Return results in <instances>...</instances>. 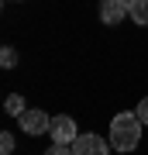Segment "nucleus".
<instances>
[{"instance_id":"obj_8","label":"nucleus","mask_w":148,"mask_h":155,"mask_svg":"<svg viewBox=\"0 0 148 155\" xmlns=\"http://www.w3.org/2000/svg\"><path fill=\"white\" fill-rule=\"evenodd\" d=\"M0 66H4V69H14L17 66V52L11 48V45H4V52H0Z\"/></svg>"},{"instance_id":"obj_7","label":"nucleus","mask_w":148,"mask_h":155,"mask_svg":"<svg viewBox=\"0 0 148 155\" xmlns=\"http://www.w3.org/2000/svg\"><path fill=\"white\" fill-rule=\"evenodd\" d=\"M131 21L148 28V0H131Z\"/></svg>"},{"instance_id":"obj_10","label":"nucleus","mask_w":148,"mask_h":155,"mask_svg":"<svg viewBox=\"0 0 148 155\" xmlns=\"http://www.w3.org/2000/svg\"><path fill=\"white\" fill-rule=\"evenodd\" d=\"M134 117H138V121H141V124H148V97L141 100V104H138V110H134Z\"/></svg>"},{"instance_id":"obj_9","label":"nucleus","mask_w":148,"mask_h":155,"mask_svg":"<svg viewBox=\"0 0 148 155\" xmlns=\"http://www.w3.org/2000/svg\"><path fill=\"white\" fill-rule=\"evenodd\" d=\"M14 145H17V141H14V134H11V131L0 134V155H11V152H14Z\"/></svg>"},{"instance_id":"obj_4","label":"nucleus","mask_w":148,"mask_h":155,"mask_svg":"<svg viewBox=\"0 0 148 155\" xmlns=\"http://www.w3.org/2000/svg\"><path fill=\"white\" fill-rule=\"evenodd\" d=\"M124 17H131V4H124V0H104L100 4V21L104 24H121Z\"/></svg>"},{"instance_id":"obj_11","label":"nucleus","mask_w":148,"mask_h":155,"mask_svg":"<svg viewBox=\"0 0 148 155\" xmlns=\"http://www.w3.org/2000/svg\"><path fill=\"white\" fill-rule=\"evenodd\" d=\"M45 155H72V148H69V145H48Z\"/></svg>"},{"instance_id":"obj_3","label":"nucleus","mask_w":148,"mask_h":155,"mask_svg":"<svg viewBox=\"0 0 148 155\" xmlns=\"http://www.w3.org/2000/svg\"><path fill=\"white\" fill-rule=\"evenodd\" d=\"M72 155H110V141H104L100 134H79Z\"/></svg>"},{"instance_id":"obj_5","label":"nucleus","mask_w":148,"mask_h":155,"mask_svg":"<svg viewBox=\"0 0 148 155\" xmlns=\"http://www.w3.org/2000/svg\"><path fill=\"white\" fill-rule=\"evenodd\" d=\"M48 127H52V121H48L45 110H28L21 117V131L24 134H48Z\"/></svg>"},{"instance_id":"obj_2","label":"nucleus","mask_w":148,"mask_h":155,"mask_svg":"<svg viewBox=\"0 0 148 155\" xmlns=\"http://www.w3.org/2000/svg\"><path fill=\"white\" fill-rule=\"evenodd\" d=\"M48 138H52V145H76V138H79V131H76V121L72 117H66V114H59V117H52V127H48Z\"/></svg>"},{"instance_id":"obj_6","label":"nucleus","mask_w":148,"mask_h":155,"mask_svg":"<svg viewBox=\"0 0 148 155\" xmlns=\"http://www.w3.org/2000/svg\"><path fill=\"white\" fill-rule=\"evenodd\" d=\"M4 107H7V114H11V117H24V114H28V107H24V97H21V93H11V97L4 100Z\"/></svg>"},{"instance_id":"obj_1","label":"nucleus","mask_w":148,"mask_h":155,"mask_svg":"<svg viewBox=\"0 0 148 155\" xmlns=\"http://www.w3.org/2000/svg\"><path fill=\"white\" fill-rule=\"evenodd\" d=\"M141 121L131 114V110H124V114H117L114 121H110V148H117V152H134L138 148V141H141Z\"/></svg>"}]
</instances>
